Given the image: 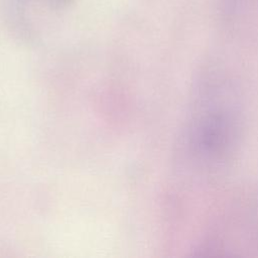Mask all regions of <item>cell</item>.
<instances>
[{
    "label": "cell",
    "mask_w": 258,
    "mask_h": 258,
    "mask_svg": "<svg viewBox=\"0 0 258 258\" xmlns=\"http://www.w3.org/2000/svg\"><path fill=\"white\" fill-rule=\"evenodd\" d=\"M250 221L252 222L250 229L254 231V235L258 238V200L255 202L254 204V207H253V213H252V216L249 218Z\"/></svg>",
    "instance_id": "7a4b0ae2"
},
{
    "label": "cell",
    "mask_w": 258,
    "mask_h": 258,
    "mask_svg": "<svg viewBox=\"0 0 258 258\" xmlns=\"http://www.w3.org/2000/svg\"><path fill=\"white\" fill-rule=\"evenodd\" d=\"M185 130L189 163L206 173L224 169L234 159L242 136V108L238 91L217 72L198 82Z\"/></svg>",
    "instance_id": "6da1fadb"
}]
</instances>
